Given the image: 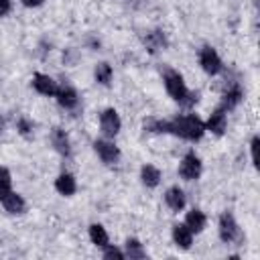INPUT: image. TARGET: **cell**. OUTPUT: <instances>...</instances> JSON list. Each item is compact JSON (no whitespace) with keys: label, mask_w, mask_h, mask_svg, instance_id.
Returning <instances> with one entry per match:
<instances>
[{"label":"cell","mask_w":260,"mask_h":260,"mask_svg":"<svg viewBox=\"0 0 260 260\" xmlns=\"http://www.w3.org/2000/svg\"><path fill=\"white\" fill-rule=\"evenodd\" d=\"M140 179H142V183L146 185V187H156L158 183H160V171L154 167V165H144L142 169H140Z\"/></svg>","instance_id":"d6986e66"},{"label":"cell","mask_w":260,"mask_h":260,"mask_svg":"<svg viewBox=\"0 0 260 260\" xmlns=\"http://www.w3.org/2000/svg\"><path fill=\"white\" fill-rule=\"evenodd\" d=\"M225 128H228V116H225V110H223V108H217V110L209 116V120H207V124H205V130L213 132L215 136H221V134L225 132Z\"/></svg>","instance_id":"ba28073f"},{"label":"cell","mask_w":260,"mask_h":260,"mask_svg":"<svg viewBox=\"0 0 260 260\" xmlns=\"http://www.w3.org/2000/svg\"><path fill=\"white\" fill-rule=\"evenodd\" d=\"M93 75H95V81H98V83H102V85H110V83H112V75H114V71H112L110 63L102 61V63L95 65Z\"/></svg>","instance_id":"44dd1931"},{"label":"cell","mask_w":260,"mask_h":260,"mask_svg":"<svg viewBox=\"0 0 260 260\" xmlns=\"http://www.w3.org/2000/svg\"><path fill=\"white\" fill-rule=\"evenodd\" d=\"M179 175L185 179V181H195L199 179L201 175V160L195 152H187L179 165Z\"/></svg>","instance_id":"5b68a950"},{"label":"cell","mask_w":260,"mask_h":260,"mask_svg":"<svg viewBox=\"0 0 260 260\" xmlns=\"http://www.w3.org/2000/svg\"><path fill=\"white\" fill-rule=\"evenodd\" d=\"M10 0H0V16H4V14H8L10 12Z\"/></svg>","instance_id":"4316f807"},{"label":"cell","mask_w":260,"mask_h":260,"mask_svg":"<svg viewBox=\"0 0 260 260\" xmlns=\"http://www.w3.org/2000/svg\"><path fill=\"white\" fill-rule=\"evenodd\" d=\"M89 240H91V244H95L100 248H106L110 238H108V232L102 223H91L89 225Z\"/></svg>","instance_id":"ffe728a7"},{"label":"cell","mask_w":260,"mask_h":260,"mask_svg":"<svg viewBox=\"0 0 260 260\" xmlns=\"http://www.w3.org/2000/svg\"><path fill=\"white\" fill-rule=\"evenodd\" d=\"M169 132H173V134H177L185 140H199L205 132V124L195 114H187V116H179V118L171 120L169 122Z\"/></svg>","instance_id":"7a4b0ae2"},{"label":"cell","mask_w":260,"mask_h":260,"mask_svg":"<svg viewBox=\"0 0 260 260\" xmlns=\"http://www.w3.org/2000/svg\"><path fill=\"white\" fill-rule=\"evenodd\" d=\"M55 98H57V102H59V106H63L65 110H73L75 106H77V102H79V98H77V91L71 87V85H57V93H55Z\"/></svg>","instance_id":"30bf717a"},{"label":"cell","mask_w":260,"mask_h":260,"mask_svg":"<svg viewBox=\"0 0 260 260\" xmlns=\"http://www.w3.org/2000/svg\"><path fill=\"white\" fill-rule=\"evenodd\" d=\"M120 128H122V120L114 108H108L100 114V130L104 132V136L114 138L120 132Z\"/></svg>","instance_id":"3957f363"},{"label":"cell","mask_w":260,"mask_h":260,"mask_svg":"<svg viewBox=\"0 0 260 260\" xmlns=\"http://www.w3.org/2000/svg\"><path fill=\"white\" fill-rule=\"evenodd\" d=\"M219 238H221L225 244H230V242H234V240L240 238V228H238L234 215L228 213V211L221 213V217H219Z\"/></svg>","instance_id":"8992f818"},{"label":"cell","mask_w":260,"mask_h":260,"mask_svg":"<svg viewBox=\"0 0 260 260\" xmlns=\"http://www.w3.org/2000/svg\"><path fill=\"white\" fill-rule=\"evenodd\" d=\"M32 87H35L39 93H43V95H55V93H57V83H55L49 75H45V73H35V77H32Z\"/></svg>","instance_id":"8fae6325"},{"label":"cell","mask_w":260,"mask_h":260,"mask_svg":"<svg viewBox=\"0 0 260 260\" xmlns=\"http://www.w3.org/2000/svg\"><path fill=\"white\" fill-rule=\"evenodd\" d=\"M55 189H57L61 195H65V197L73 195V193L77 191L75 177H73V175H69V173H61V175L55 179Z\"/></svg>","instance_id":"5bb4252c"},{"label":"cell","mask_w":260,"mask_h":260,"mask_svg":"<svg viewBox=\"0 0 260 260\" xmlns=\"http://www.w3.org/2000/svg\"><path fill=\"white\" fill-rule=\"evenodd\" d=\"M24 6H28V8H37V6H41L43 4V0H20Z\"/></svg>","instance_id":"83f0119b"},{"label":"cell","mask_w":260,"mask_h":260,"mask_svg":"<svg viewBox=\"0 0 260 260\" xmlns=\"http://www.w3.org/2000/svg\"><path fill=\"white\" fill-rule=\"evenodd\" d=\"M205 213L201 211V209H191L189 213H187V217H185V225L191 230V232H195V234H199L203 228H205Z\"/></svg>","instance_id":"2e32d148"},{"label":"cell","mask_w":260,"mask_h":260,"mask_svg":"<svg viewBox=\"0 0 260 260\" xmlns=\"http://www.w3.org/2000/svg\"><path fill=\"white\" fill-rule=\"evenodd\" d=\"M144 43H146V49H148L150 53H158V51H162V49L167 47V39H165L162 30H152V32H148L146 39H144Z\"/></svg>","instance_id":"e0dca14e"},{"label":"cell","mask_w":260,"mask_h":260,"mask_svg":"<svg viewBox=\"0 0 260 260\" xmlns=\"http://www.w3.org/2000/svg\"><path fill=\"white\" fill-rule=\"evenodd\" d=\"M10 189H12V177H10L8 169L0 167V195H4Z\"/></svg>","instance_id":"603a6c76"},{"label":"cell","mask_w":260,"mask_h":260,"mask_svg":"<svg viewBox=\"0 0 260 260\" xmlns=\"http://www.w3.org/2000/svg\"><path fill=\"white\" fill-rule=\"evenodd\" d=\"M165 201H167L169 209H173V211H181V209L185 207V193H183V189H179V187H171V189H167V193H165Z\"/></svg>","instance_id":"9a60e30c"},{"label":"cell","mask_w":260,"mask_h":260,"mask_svg":"<svg viewBox=\"0 0 260 260\" xmlns=\"http://www.w3.org/2000/svg\"><path fill=\"white\" fill-rule=\"evenodd\" d=\"M93 150L98 152V156H100L106 165H114V162H118V158H120L118 146H116L114 142H110V140H104V138H100V140L93 142Z\"/></svg>","instance_id":"52a82bcc"},{"label":"cell","mask_w":260,"mask_h":260,"mask_svg":"<svg viewBox=\"0 0 260 260\" xmlns=\"http://www.w3.org/2000/svg\"><path fill=\"white\" fill-rule=\"evenodd\" d=\"M199 65L209 75H217L221 71V67H223L221 65V59H219V55H217V51L213 47H203L199 51Z\"/></svg>","instance_id":"277c9868"},{"label":"cell","mask_w":260,"mask_h":260,"mask_svg":"<svg viewBox=\"0 0 260 260\" xmlns=\"http://www.w3.org/2000/svg\"><path fill=\"white\" fill-rule=\"evenodd\" d=\"M104 258H118V260H122V258H126V254L122 252V250H118L116 246H106V252H104Z\"/></svg>","instance_id":"cb8c5ba5"},{"label":"cell","mask_w":260,"mask_h":260,"mask_svg":"<svg viewBox=\"0 0 260 260\" xmlns=\"http://www.w3.org/2000/svg\"><path fill=\"white\" fill-rule=\"evenodd\" d=\"M240 102H242V87H240L238 83L228 85V89H225V93H223V110H225V108L232 110V108H236Z\"/></svg>","instance_id":"ac0fdd59"},{"label":"cell","mask_w":260,"mask_h":260,"mask_svg":"<svg viewBox=\"0 0 260 260\" xmlns=\"http://www.w3.org/2000/svg\"><path fill=\"white\" fill-rule=\"evenodd\" d=\"M51 142H53V146H55V150H57L59 154L67 156V154L71 152V142H69V136L65 134V130L53 128V132H51Z\"/></svg>","instance_id":"4fadbf2b"},{"label":"cell","mask_w":260,"mask_h":260,"mask_svg":"<svg viewBox=\"0 0 260 260\" xmlns=\"http://www.w3.org/2000/svg\"><path fill=\"white\" fill-rule=\"evenodd\" d=\"M173 242H175L181 250H187V248H191L193 232H191L185 223H177V225H173Z\"/></svg>","instance_id":"7c38bea8"},{"label":"cell","mask_w":260,"mask_h":260,"mask_svg":"<svg viewBox=\"0 0 260 260\" xmlns=\"http://www.w3.org/2000/svg\"><path fill=\"white\" fill-rule=\"evenodd\" d=\"M258 136H254L252 138V142H250V150H252V162L256 165V160H258Z\"/></svg>","instance_id":"484cf974"},{"label":"cell","mask_w":260,"mask_h":260,"mask_svg":"<svg viewBox=\"0 0 260 260\" xmlns=\"http://www.w3.org/2000/svg\"><path fill=\"white\" fill-rule=\"evenodd\" d=\"M124 254L130 256V258H136V260H140V258L146 256L142 244H140L138 240H134V238H128V240H126V252H124Z\"/></svg>","instance_id":"7402d4cb"},{"label":"cell","mask_w":260,"mask_h":260,"mask_svg":"<svg viewBox=\"0 0 260 260\" xmlns=\"http://www.w3.org/2000/svg\"><path fill=\"white\" fill-rule=\"evenodd\" d=\"M16 128H18V132H20V134H24V136H28V134L32 132V124H30L26 118H20V120H18V124H16Z\"/></svg>","instance_id":"d4e9b609"},{"label":"cell","mask_w":260,"mask_h":260,"mask_svg":"<svg viewBox=\"0 0 260 260\" xmlns=\"http://www.w3.org/2000/svg\"><path fill=\"white\" fill-rule=\"evenodd\" d=\"M162 81H165V87H167L169 95H171L175 102H179L181 106L189 108V106H193V104L197 102V93H193V91L187 89V85H185V81H183V75H181L179 71H173V69L165 71Z\"/></svg>","instance_id":"6da1fadb"},{"label":"cell","mask_w":260,"mask_h":260,"mask_svg":"<svg viewBox=\"0 0 260 260\" xmlns=\"http://www.w3.org/2000/svg\"><path fill=\"white\" fill-rule=\"evenodd\" d=\"M0 201H2V205H4V209L8 211V213H22L24 211V207H26V203H24V199H22V195H18V193H14L12 189L10 191H6L4 195H0Z\"/></svg>","instance_id":"9c48e42d"}]
</instances>
